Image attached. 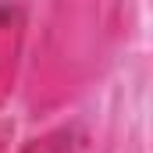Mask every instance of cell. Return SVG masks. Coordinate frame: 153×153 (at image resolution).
Wrapping results in <instances>:
<instances>
[{
    "instance_id": "6da1fadb",
    "label": "cell",
    "mask_w": 153,
    "mask_h": 153,
    "mask_svg": "<svg viewBox=\"0 0 153 153\" xmlns=\"http://www.w3.org/2000/svg\"><path fill=\"white\" fill-rule=\"evenodd\" d=\"M18 36H22V22L11 7L0 4V96L7 93L11 78H14V61H18Z\"/></svg>"
},
{
    "instance_id": "7a4b0ae2",
    "label": "cell",
    "mask_w": 153,
    "mask_h": 153,
    "mask_svg": "<svg viewBox=\"0 0 153 153\" xmlns=\"http://www.w3.org/2000/svg\"><path fill=\"white\" fill-rule=\"evenodd\" d=\"M25 153H78V146L71 143L68 132H53V135H43L32 146H25Z\"/></svg>"
}]
</instances>
